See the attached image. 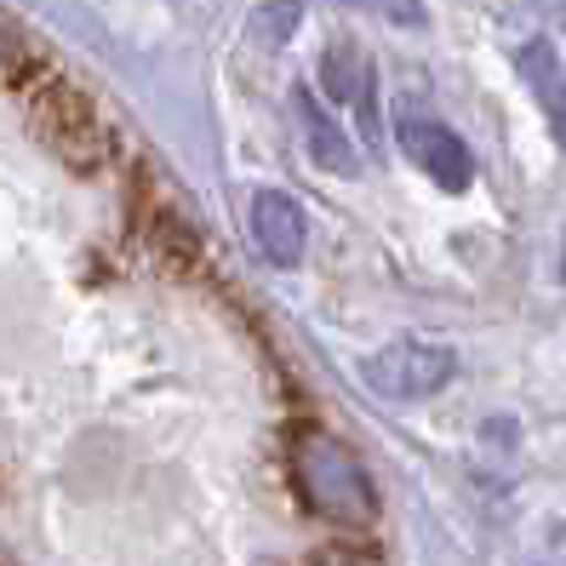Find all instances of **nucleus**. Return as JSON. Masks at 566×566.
I'll return each mask as SVG.
<instances>
[{
  "mask_svg": "<svg viewBox=\"0 0 566 566\" xmlns=\"http://www.w3.org/2000/svg\"><path fill=\"white\" fill-rule=\"evenodd\" d=\"M292 481L304 492V504L332 521V526H373L378 521V486L366 475V463L326 429L304 423L292 436Z\"/></svg>",
  "mask_w": 566,
  "mask_h": 566,
  "instance_id": "f257e3e1",
  "label": "nucleus"
},
{
  "mask_svg": "<svg viewBox=\"0 0 566 566\" xmlns=\"http://www.w3.org/2000/svg\"><path fill=\"white\" fill-rule=\"evenodd\" d=\"M458 373V355L436 338H395L373 355H360V384L384 401H429Z\"/></svg>",
  "mask_w": 566,
  "mask_h": 566,
  "instance_id": "f03ea898",
  "label": "nucleus"
},
{
  "mask_svg": "<svg viewBox=\"0 0 566 566\" xmlns=\"http://www.w3.org/2000/svg\"><path fill=\"white\" fill-rule=\"evenodd\" d=\"M35 132H41L46 149H57L63 160H75V166H92L97 155L109 149V132H104V120H97V109L70 86H46L35 97Z\"/></svg>",
  "mask_w": 566,
  "mask_h": 566,
  "instance_id": "7ed1b4c3",
  "label": "nucleus"
},
{
  "mask_svg": "<svg viewBox=\"0 0 566 566\" xmlns=\"http://www.w3.org/2000/svg\"><path fill=\"white\" fill-rule=\"evenodd\" d=\"M395 138H401V149L412 155L418 172H429V184H441L447 195H463L475 184V155H470V144H463L447 120L401 115V120H395Z\"/></svg>",
  "mask_w": 566,
  "mask_h": 566,
  "instance_id": "20e7f679",
  "label": "nucleus"
},
{
  "mask_svg": "<svg viewBox=\"0 0 566 566\" xmlns=\"http://www.w3.org/2000/svg\"><path fill=\"white\" fill-rule=\"evenodd\" d=\"M252 235H258L263 258H270L275 270H297V263H304V241H310L304 207H297L286 189H258L252 195Z\"/></svg>",
  "mask_w": 566,
  "mask_h": 566,
  "instance_id": "39448f33",
  "label": "nucleus"
},
{
  "mask_svg": "<svg viewBox=\"0 0 566 566\" xmlns=\"http://www.w3.org/2000/svg\"><path fill=\"white\" fill-rule=\"evenodd\" d=\"M292 109H297V126H304V149H310V160L321 166V172L355 178V172H360V155H355V144H349V132L338 126V115H326L321 97H315L310 86L292 92Z\"/></svg>",
  "mask_w": 566,
  "mask_h": 566,
  "instance_id": "423d86ee",
  "label": "nucleus"
},
{
  "mask_svg": "<svg viewBox=\"0 0 566 566\" xmlns=\"http://www.w3.org/2000/svg\"><path fill=\"white\" fill-rule=\"evenodd\" d=\"M521 81H526V92L538 97V109H544V120L555 126V132H566V63H560V52H555V41H526L521 46Z\"/></svg>",
  "mask_w": 566,
  "mask_h": 566,
  "instance_id": "0eeeda50",
  "label": "nucleus"
},
{
  "mask_svg": "<svg viewBox=\"0 0 566 566\" xmlns=\"http://www.w3.org/2000/svg\"><path fill=\"white\" fill-rule=\"evenodd\" d=\"M321 81L338 97V109H360V120H373V70L360 63L355 46H332L321 57Z\"/></svg>",
  "mask_w": 566,
  "mask_h": 566,
  "instance_id": "6e6552de",
  "label": "nucleus"
},
{
  "mask_svg": "<svg viewBox=\"0 0 566 566\" xmlns=\"http://www.w3.org/2000/svg\"><path fill=\"white\" fill-rule=\"evenodd\" d=\"M297 23H304V7H297V0H263V7L247 18V29H252L258 41H270V46L292 41Z\"/></svg>",
  "mask_w": 566,
  "mask_h": 566,
  "instance_id": "1a4fd4ad",
  "label": "nucleus"
},
{
  "mask_svg": "<svg viewBox=\"0 0 566 566\" xmlns=\"http://www.w3.org/2000/svg\"><path fill=\"white\" fill-rule=\"evenodd\" d=\"M332 7H344V12H373L395 29H429V7L423 0H332Z\"/></svg>",
  "mask_w": 566,
  "mask_h": 566,
  "instance_id": "9d476101",
  "label": "nucleus"
},
{
  "mask_svg": "<svg viewBox=\"0 0 566 566\" xmlns=\"http://www.w3.org/2000/svg\"><path fill=\"white\" fill-rule=\"evenodd\" d=\"M560 286H566V235H560Z\"/></svg>",
  "mask_w": 566,
  "mask_h": 566,
  "instance_id": "9b49d317",
  "label": "nucleus"
}]
</instances>
